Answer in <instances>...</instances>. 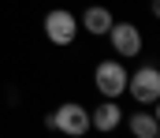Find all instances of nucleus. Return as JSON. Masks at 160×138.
Listing matches in <instances>:
<instances>
[{"instance_id": "obj_4", "label": "nucleus", "mask_w": 160, "mask_h": 138, "mask_svg": "<svg viewBox=\"0 0 160 138\" xmlns=\"http://www.w3.org/2000/svg\"><path fill=\"white\" fill-rule=\"evenodd\" d=\"M93 82H97V90L104 93V101H116L127 90V67H123L119 60H104V64H97Z\"/></svg>"}, {"instance_id": "obj_7", "label": "nucleus", "mask_w": 160, "mask_h": 138, "mask_svg": "<svg viewBox=\"0 0 160 138\" xmlns=\"http://www.w3.org/2000/svg\"><path fill=\"white\" fill-rule=\"evenodd\" d=\"M82 26H86L89 34H108V30H112V11H108V8H86Z\"/></svg>"}, {"instance_id": "obj_2", "label": "nucleus", "mask_w": 160, "mask_h": 138, "mask_svg": "<svg viewBox=\"0 0 160 138\" xmlns=\"http://www.w3.org/2000/svg\"><path fill=\"white\" fill-rule=\"evenodd\" d=\"M127 90L138 105H157L160 101V67H138L127 75Z\"/></svg>"}, {"instance_id": "obj_5", "label": "nucleus", "mask_w": 160, "mask_h": 138, "mask_svg": "<svg viewBox=\"0 0 160 138\" xmlns=\"http://www.w3.org/2000/svg\"><path fill=\"white\" fill-rule=\"evenodd\" d=\"M108 38H112V49H116L119 56H138V52H142V30H138L134 23H112Z\"/></svg>"}, {"instance_id": "obj_3", "label": "nucleus", "mask_w": 160, "mask_h": 138, "mask_svg": "<svg viewBox=\"0 0 160 138\" xmlns=\"http://www.w3.org/2000/svg\"><path fill=\"white\" fill-rule=\"evenodd\" d=\"M45 38H48L52 45H71V41L78 38V19H75L67 8L48 11V15H45Z\"/></svg>"}, {"instance_id": "obj_11", "label": "nucleus", "mask_w": 160, "mask_h": 138, "mask_svg": "<svg viewBox=\"0 0 160 138\" xmlns=\"http://www.w3.org/2000/svg\"><path fill=\"white\" fill-rule=\"evenodd\" d=\"M157 138H160V135H157Z\"/></svg>"}, {"instance_id": "obj_1", "label": "nucleus", "mask_w": 160, "mask_h": 138, "mask_svg": "<svg viewBox=\"0 0 160 138\" xmlns=\"http://www.w3.org/2000/svg\"><path fill=\"white\" fill-rule=\"evenodd\" d=\"M52 131H63V135H71V138H78L89 131V112L82 108V105H75V101H67V105H60L48 120H45Z\"/></svg>"}, {"instance_id": "obj_6", "label": "nucleus", "mask_w": 160, "mask_h": 138, "mask_svg": "<svg viewBox=\"0 0 160 138\" xmlns=\"http://www.w3.org/2000/svg\"><path fill=\"white\" fill-rule=\"evenodd\" d=\"M119 120H123V108L116 105V101H104V105H97L93 112H89V127H97V131H116L119 127Z\"/></svg>"}, {"instance_id": "obj_9", "label": "nucleus", "mask_w": 160, "mask_h": 138, "mask_svg": "<svg viewBox=\"0 0 160 138\" xmlns=\"http://www.w3.org/2000/svg\"><path fill=\"white\" fill-rule=\"evenodd\" d=\"M153 15H157V19H160V0H153Z\"/></svg>"}, {"instance_id": "obj_8", "label": "nucleus", "mask_w": 160, "mask_h": 138, "mask_svg": "<svg viewBox=\"0 0 160 138\" xmlns=\"http://www.w3.org/2000/svg\"><path fill=\"white\" fill-rule=\"evenodd\" d=\"M130 135H134V138H157L160 135L157 116H149V112H134V116H130Z\"/></svg>"}, {"instance_id": "obj_10", "label": "nucleus", "mask_w": 160, "mask_h": 138, "mask_svg": "<svg viewBox=\"0 0 160 138\" xmlns=\"http://www.w3.org/2000/svg\"><path fill=\"white\" fill-rule=\"evenodd\" d=\"M153 116H157V123H160V101H157V112H153Z\"/></svg>"}]
</instances>
